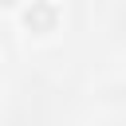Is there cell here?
Returning <instances> with one entry per match:
<instances>
[{"mask_svg":"<svg viewBox=\"0 0 126 126\" xmlns=\"http://www.w3.org/2000/svg\"><path fill=\"white\" fill-rule=\"evenodd\" d=\"M4 4H16V0H4Z\"/></svg>","mask_w":126,"mask_h":126,"instance_id":"cell-1","label":"cell"}]
</instances>
